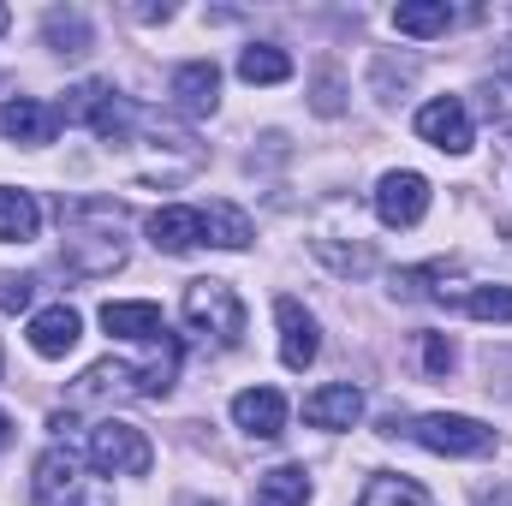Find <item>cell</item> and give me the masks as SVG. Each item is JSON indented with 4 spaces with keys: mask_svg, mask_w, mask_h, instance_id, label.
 Returning <instances> with one entry per match:
<instances>
[{
    "mask_svg": "<svg viewBox=\"0 0 512 506\" xmlns=\"http://www.w3.org/2000/svg\"><path fill=\"white\" fill-rule=\"evenodd\" d=\"M78 340H84V316L72 304H48L30 316V352L36 358H66Z\"/></svg>",
    "mask_w": 512,
    "mask_h": 506,
    "instance_id": "14",
    "label": "cell"
},
{
    "mask_svg": "<svg viewBox=\"0 0 512 506\" xmlns=\"http://www.w3.org/2000/svg\"><path fill=\"white\" fill-rule=\"evenodd\" d=\"M340 108H346V102H340V78H334V72H322V78H316V114H322V120H334Z\"/></svg>",
    "mask_w": 512,
    "mask_h": 506,
    "instance_id": "28",
    "label": "cell"
},
{
    "mask_svg": "<svg viewBox=\"0 0 512 506\" xmlns=\"http://www.w3.org/2000/svg\"><path fill=\"white\" fill-rule=\"evenodd\" d=\"M393 30H399V36H417V42L447 36V30H453V6H447V0H399V6H393Z\"/></svg>",
    "mask_w": 512,
    "mask_h": 506,
    "instance_id": "17",
    "label": "cell"
},
{
    "mask_svg": "<svg viewBox=\"0 0 512 506\" xmlns=\"http://www.w3.org/2000/svg\"><path fill=\"white\" fill-rule=\"evenodd\" d=\"M149 245L167 251V256H185V251H197V245H209V239H203V209H191V203L155 209V215H149Z\"/></svg>",
    "mask_w": 512,
    "mask_h": 506,
    "instance_id": "12",
    "label": "cell"
},
{
    "mask_svg": "<svg viewBox=\"0 0 512 506\" xmlns=\"http://www.w3.org/2000/svg\"><path fill=\"white\" fill-rule=\"evenodd\" d=\"M30 501L36 506H114V489L102 483V471L78 453V447H48L36 459V477H30Z\"/></svg>",
    "mask_w": 512,
    "mask_h": 506,
    "instance_id": "2",
    "label": "cell"
},
{
    "mask_svg": "<svg viewBox=\"0 0 512 506\" xmlns=\"http://www.w3.org/2000/svg\"><path fill=\"white\" fill-rule=\"evenodd\" d=\"M310 501V471L304 465H274L256 477V506H304Z\"/></svg>",
    "mask_w": 512,
    "mask_h": 506,
    "instance_id": "19",
    "label": "cell"
},
{
    "mask_svg": "<svg viewBox=\"0 0 512 506\" xmlns=\"http://www.w3.org/2000/svg\"><path fill=\"white\" fill-rule=\"evenodd\" d=\"M364 417V387L358 381H328L304 399V423L310 429H352Z\"/></svg>",
    "mask_w": 512,
    "mask_h": 506,
    "instance_id": "11",
    "label": "cell"
},
{
    "mask_svg": "<svg viewBox=\"0 0 512 506\" xmlns=\"http://www.w3.org/2000/svg\"><path fill=\"white\" fill-rule=\"evenodd\" d=\"M358 506H435V501H429L423 483H411L405 471H376V477L364 483Z\"/></svg>",
    "mask_w": 512,
    "mask_h": 506,
    "instance_id": "21",
    "label": "cell"
},
{
    "mask_svg": "<svg viewBox=\"0 0 512 506\" xmlns=\"http://www.w3.org/2000/svg\"><path fill=\"white\" fill-rule=\"evenodd\" d=\"M465 316H477V322H512V286H471L465 292Z\"/></svg>",
    "mask_w": 512,
    "mask_h": 506,
    "instance_id": "24",
    "label": "cell"
},
{
    "mask_svg": "<svg viewBox=\"0 0 512 506\" xmlns=\"http://www.w3.org/2000/svg\"><path fill=\"white\" fill-rule=\"evenodd\" d=\"M417 137L435 143V149H447V155H465V149L477 143L471 114H465L459 96H435V102H423V108H417Z\"/></svg>",
    "mask_w": 512,
    "mask_h": 506,
    "instance_id": "7",
    "label": "cell"
},
{
    "mask_svg": "<svg viewBox=\"0 0 512 506\" xmlns=\"http://www.w3.org/2000/svg\"><path fill=\"white\" fill-rule=\"evenodd\" d=\"M84 459L102 471V477H149V465H155V447H149V435L126 423V417H102L96 429H90V441H84Z\"/></svg>",
    "mask_w": 512,
    "mask_h": 506,
    "instance_id": "5",
    "label": "cell"
},
{
    "mask_svg": "<svg viewBox=\"0 0 512 506\" xmlns=\"http://www.w3.org/2000/svg\"><path fill=\"white\" fill-rule=\"evenodd\" d=\"M382 435H411L417 447H429L441 459H483V453H495V429L477 423V417H459V411H429V417H411V423L387 417Z\"/></svg>",
    "mask_w": 512,
    "mask_h": 506,
    "instance_id": "4",
    "label": "cell"
},
{
    "mask_svg": "<svg viewBox=\"0 0 512 506\" xmlns=\"http://www.w3.org/2000/svg\"><path fill=\"white\" fill-rule=\"evenodd\" d=\"M30 298H36V274H0V310L6 316L30 310Z\"/></svg>",
    "mask_w": 512,
    "mask_h": 506,
    "instance_id": "26",
    "label": "cell"
},
{
    "mask_svg": "<svg viewBox=\"0 0 512 506\" xmlns=\"http://www.w3.org/2000/svg\"><path fill=\"white\" fill-rule=\"evenodd\" d=\"M453 364H459V346H453L447 334H429V340H423V370H429V376H453Z\"/></svg>",
    "mask_w": 512,
    "mask_h": 506,
    "instance_id": "27",
    "label": "cell"
},
{
    "mask_svg": "<svg viewBox=\"0 0 512 506\" xmlns=\"http://www.w3.org/2000/svg\"><path fill=\"white\" fill-rule=\"evenodd\" d=\"M0 137H6V143H24V149H42V143L60 137V108L30 102V96L0 102Z\"/></svg>",
    "mask_w": 512,
    "mask_h": 506,
    "instance_id": "10",
    "label": "cell"
},
{
    "mask_svg": "<svg viewBox=\"0 0 512 506\" xmlns=\"http://www.w3.org/2000/svg\"><path fill=\"white\" fill-rule=\"evenodd\" d=\"M0 364H6V352H0Z\"/></svg>",
    "mask_w": 512,
    "mask_h": 506,
    "instance_id": "33",
    "label": "cell"
},
{
    "mask_svg": "<svg viewBox=\"0 0 512 506\" xmlns=\"http://www.w3.org/2000/svg\"><path fill=\"white\" fill-rule=\"evenodd\" d=\"M167 96H173V108L191 114V120L215 114V102H221V66H215V60H185V66H173Z\"/></svg>",
    "mask_w": 512,
    "mask_h": 506,
    "instance_id": "9",
    "label": "cell"
},
{
    "mask_svg": "<svg viewBox=\"0 0 512 506\" xmlns=\"http://www.w3.org/2000/svg\"><path fill=\"white\" fill-rule=\"evenodd\" d=\"M6 441H12V417L0 411V447H6Z\"/></svg>",
    "mask_w": 512,
    "mask_h": 506,
    "instance_id": "30",
    "label": "cell"
},
{
    "mask_svg": "<svg viewBox=\"0 0 512 506\" xmlns=\"http://www.w3.org/2000/svg\"><path fill=\"white\" fill-rule=\"evenodd\" d=\"M6 24H12V12H6V6H0V36H6Z\"/></svg>",
    "mask_w": 512,
    "mask_h": 506,
    "instance_id": "31",
    "label": "cell"
},
{
    "mask_svg": "<svg viewBox=\"0 0 512 506\" xmlns=\"http://www.w3.org/2000/svg\"><path fill=\"white\" fill-rule=\"evenodd\" d=\"M42 36H48L54 54H84L90 48V18L84 12H48L42 18Z\"/></svg>",
    "mask_w": 512,
    "mask_h": 506,
    "instance_id": "23",
    "label": "cell"
},
{
    "mask_svg": "<svg viewBox=\"0 0 512 506\" xmlns=\"http://www.w3.org/2000/svg\"><path fill=\"white\" fill-rule=\"evenodd\" d=\"M239 78L245 84H286L292 78V54L274 48V42H251V48H239Z\"/></svg>",
    "mask_w": 512,
    "mask_h": 506,
    "instance_id": "22",
    "label": "cell"
},
{
    "mask_svg": "<svg viewBox=\"0 0 512 506\" xmlns=\"http://www.w3.org/2000/svg\"><path fill=\"white\" fill-rule=\"evenodd\" d=\"M274 322H280V364L286 370H310L322 352V328L298 298H274Z\"/></svg>",
    "mask_w": 512,
    "mask_h": 506,
    "instance_id": "8",
    "label": "cell"
},
{
    "mask_svg": "<svg viewBox=\"0 0 512 506\" xmlns=\"http://www.w3.org/2000/svg\"><path fill=\"white\" fill-rule=\"evenodd\" d=\"M102 328L114 340H131V346H155L167 334V316L161 304H143V298H120V304H102Z\"/></svg>",
    "mask_w": 512,
    "mask_h": 506,
    "instance_id": "15",
    "label": "cell"
},
{
    "mask_svg": "<svg viewBox=\"0 0 512 506\" xmlns=\"http://www.w3.org/2000/svg\"><path fill=\"white\" fill-rule=\"evenodd\" d=\"M60 221H66V245H60L66 274L96 280V274L126 268V239H120L126 209L120 203H72V209H60Z\"/></svg>",
    "mask_w": 512,
    "mask_h": 506,
    "instance_id": "1",
    "label": "cell"
},
{
    "mask_svg": "<svg viewBox=\"0 0 512 506\" xmlns=\"http://www.w3.org/2000/svg\"><path fill=\"white\" fill-rule=\"evenodd\" d=\"M495 78L512 84V42H507V48H495Z\"/></svg>",
    "mask_w": 512,
    "mask_h": 506,
    "instance_id": "29",
    "label": "cell"
},
{
    "mask_svg": "<svg viewBox=\"0 0 512 506\" xmlns=\"http://www.w3.org/2000/svg\"><path fill=\"white\" fill-rule=\"evenodd\" d=\"M316 256H322L334 274H370V268H376V251H370V245H352V251H346V245H334V239H316Z\"/></svg>",
    "mask_w": 512,
    "mask_h": 506,
    "instance_id": "25",
    "label": "cell"
},
{
    "mask_svg": "<svg viewBox=\"0 0 512 506\" xmlns=\"http://www.w3.org/2000/svg\"><path fill=\"white\" fill-rule=\"evenodd\" d=\"M179 310H185V328L215 352H233L245 340V304H239V292L227 280H191Z\"/></svg>",
    "mask_w": 512,
    "mask_h": 506,
    "instance_id": "3",
    "label": "cell"
},
{
    "mask_svg": "<svg viewBox=\"0 0 512 506\" xmlns=\"http://www.w3.org/2000/svg\"><path fill=\"white\" fill-rule=\"evenodd\" d=\"M36 227H42L36 197H30V191L0 185V245H30V239H36Z\"/></svg>",
    "mask_w": 512,
    "mask_h": 506,
    "instance_id": "18",
    "label": "cell"
},
{
    "mask_svg": "<svg viewBox=\"0 0 512 506\" xmlns=\"http://www.w3.org/2000/svg\"><path fill=\"white\" fill-rule=\"evenodd\" d=\"M233 423L251 441H274L286 429V393L280 387H245V393H233Z\"/></svg>",
    "mask_w": 512,
    "mask_h": 506,
    "instance_id": "13",
    "label": "cell"
},
{
    "mask_svg": "<svg viewBox=\"0 0 512 506\" xmlns=\"http://www.w3.org/2000/svg\"><path fill=\"white\" fill-rule=\"evenodd\" d=\"M203 239L209 245H221V251H245L256 233H251V215L245 209H233V203H209L203 209Z\"/></svg>",
    "mask_w": 512,
    "mask_h": 506,
    "instance_id": "20",
    "label": "cell"
},
{
    "mask_svg": "<svg viewBox=\"0 0 512 506\" xmlns=\"http://www.w3.org/2000/svg\"><path fill=\"white\" fill-rule=\"evenodd\" d=\"M173 376H179V340L161 334V340L149 346V358L131 364V393H137V399H167V393H173Z\"/></svg>",
    "mask_w": 512,
    "mask_h": 506,
    "instance_id": "16",
    "label": "cell"
},
{
    "mask_svg": "<svg viewBox=\"0 0 512 506\" xmlns=\"http://www.w3.org/2000/svg\"><path fill=\"white\" fill-rule=\"evenodd\" d=\"M185 506H203V501H185ZM209 506H215V501H209Z\"/></svg>",
    "mask_w": 512,
    "mask_h": 506,
    "instance_id": "32",
    "label": "cell"
},
{
    "mask_svg": "<svg viewBox=\"0 0 512 506\" xmlns=\"http://www.w3.org/2000/svg\"><path fill=\"white\" fill-rule=\"evenodd\" d=\"M376 215H382V227H417L429 215V179L411 167L382 173L376 179Z\"/></svg>",
    "mask_w": 512,
    "mask_h": 506,
    "instance_id": "6",
    "label": "cell"
}]
</instances>
